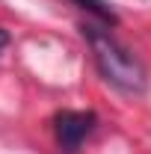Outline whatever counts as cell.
<instances>
[{"mask_svg":"<svg viewBox=\"0 0 151 154\" xmlns=\"http://www.w3.org/2000/svg\"><path fill=\"white\" fill-rule=\"evenodd\" d=\"M6 45H9V33H6V30H3V27H0V51H3V48H6Z\"/></svg>","mask_w":151,"mask_h":154,"instance_id":"277c9868","label":"cell"},{"mask_svg":"<svg viewBox=\"0 0 151 154\" xmlns=\"http://www.w3.org/2000/svg\"><path fill=\"white\" fill-rule=\"evenodd\" d=\"M95 122H98V116L89 113V110H62V113H57L54 131H57L59 148L74 154L83 145V139L95 131Z\"/></svg>","mask_w":151,"mask_h":154,"instance_id":"7a4b0ae2","label":"cell"},{"mask_svg":"<svg viewBox=\"0 0 151 154\" xmlns=\"http://www.w3.org/2000/svg\"><path fill=\"white\" fill-rule=\"evenodd\" d=\"M74 3L80 6V9L92 12L95 18H101L104 24H116V21H119V18H116V12L107 6V3H104V0H74Z\"/></svg>","mask_w":151,"mask_h":154,"instance_id":"3957f363","label":"cell"},{"mask_svg":"<svg viewBox=\"0 0 151 154\" xmlns=\"http://www.w3.org/2000/svg\"><path fill=\"white\" fill-rule=\"evenodd\" d=\"M83 36H86L89 48H92L98 71L113 86H119L122 92H142L145 89V68H142V62L133 57L128 48H122L110 36V30H104L98 24H86Z\"/></svg>","mask_w":151,"mask_h":154,"instance_id":"6da1fadb","label":"cell"}]
</instances>
